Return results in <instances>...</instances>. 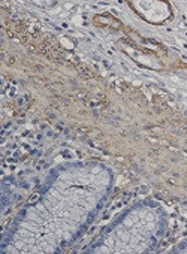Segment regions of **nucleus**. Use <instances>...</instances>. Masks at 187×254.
I'll use <instances>...</instances> for the list:
<instances>
[{"label": "nucleus", "instance_id": "obj_1", "mask_svg": "<svg viewBox=\"0 0 187 254\" xmlns=\"http://www.w3.org/2000/svg\"><path fill=\"white\" fill-rule=\"evenodd\" d=\"M130 6L148 23L160 24L171 17L169 5L165 2H133Z\"/></svg>", "mask_w": 187, "mask_h": 254}]
</instances>
